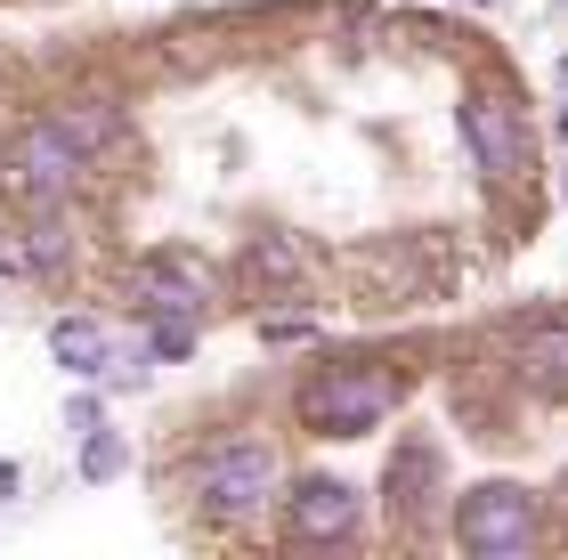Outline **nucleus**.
<instances>
[{
  "mask_svg": "<svg viewBox=\"0 0 568 560\" xmlns=\"http://www.w3.org/2000/svg\"><path fill=\"white\" fill-rule=\"evenodd\" d=\"M49 349H58V366L82 374V381H98L114 366V342H106V325H98V317H58V325H49Z\"/></svg>",
  "mask_w": 568,
  "mask_h": 560,
  "instance_id": "9b49d317",
  "label": "nucleus"
},
{
  "mask_svg": "<svg viewBox=\"0 0 568 560\" xmlns=\"http://www.w3.org/2000/svg\"><path fill=\"white\" fill-rule=\"evenodd\" d=\"M49 122H58V139L82 163H106V155H122V139H131V114H122L114 90H65L58 106H49Z\"/></svg>",
  "mask_w": 568,
  "mask_h": 560,
  "instance_id": "6e6552de",
  "label": "nucleus"
},
{
  "mask_svg": "<svg viewBox=\"0 0 568 560\" xmlns=\"http://www.w3.org/2000/svg\"><path fill=\"white\" fill-rule=\"evenodd\" d=\"M187 496L212 520H252V512H268V503H284V464H276L268 439H244V430H236V439H212L195 455Z\"/></svg>",
  "mask_w": 568,
  "mask_h": 560,
  "instance_id": "f03ea898",
  "label": "nucleus"
},
{
  "mask_svg": "<svg viewBox=\"0 0 568 560\" xmlns=\"http://www.w3.org/2000/svg\"><path fill=\"white\" fill-rule=\"evenodd\" d=\"M463 146H471V163L496 187L528 180V171H536V131H528L520 90H511V82H479L471 98H463Z\"/></svg>",
  "mask_w": 568,
  "mask_h": 560,
  "instance_id": "20e7f679",
  "label": "nucleus"
},
{
  "mask_svg": "<svg viewBox=\"0 0 568 560\" xmlns=\"http://www.w3.org/2000/svg\"><path fill=\"white\" fill-rule=\"evenodd\" d=\"M560 139H568V114H560Z\"/></svg>",
  "mask_w": 568,
  "mask_h": 560,
  "instance_id": "6ab92c4d",
  "label": "nucleus"
},
{
  "mask_svg": "<svg viewBox=\"0 0 568 560\" xmlns=\"http://www.w3.org/2000/svg\"><path fill=\"white\" fill-rule=\"evenodd\" d=\"M82 155L58 139V122H24L17 139H0V203H17V212H65L73 187H82Z\"/></svg>",
  "mask_w": 568,
  "mask_h": 560,
  "instance_id": "7ed1b4c3",
  "label": "nucleus"
},
{
  "mask_svg": "<svg viewBox=\"0 0 568 560\" xmlns=\"http://www.w3.org/2000/svg\"><path fill=\"white\" fill-rule=\"evenodd\" d=\"M438 496V447L430 439H406L390 455V503H430Z\"/></svg>",
  "mask_w": 568,
  "mask_h": 560,
  "instance_id": "ddd939ff",
  "label": "nucleus"
},
{
  "mask_svg": "<svg viewBox=\"0 0 568 560\" xmlns=\"http://www.w3.org/2000/svg\"><path fill=\"white\" fill-rule=\"evenodd\" d=\"M17 488H24V471H17V464H0V503H9Z\"/></svg>",
  "mask_w": 568,
  "mask_h": 560,
  "instance_id": "f3484780",
  "label": "nucleus"
},
{
  "mask_svg": "<svg viewBox=\"0 0 568 560\" xmlns=\"http://www.w3.org/2000/svg\"><path fill=\"white\" fill-rule=\"evenodd\" d=\"M17 268H24V252H17V244H0V276H17Z\"/></svg>",
  "mask_w": 568,
  "mask_h": 560,
  "instance_id": "a211bd4d",
  "label": "nucleus"
},
{
  "mask_svg": "<svg viewBox=\"0 0 568 560\" xmlns=\"http://www.w3.org/2000/svg\"><path fill=\"white\" fill-rule=\"evenodd\" d=\"M471 9H487V0H471Z\"/></svg>",
  "mask_w": 568,
  "mask_h": 560,
  "instance_id": "aec40b11",
  "label": "nucleus"
},
{
  "mask_svg": "<svg viewBox=\"0 0 568 560\" xmlns=\"http://www.w3.org/2000/svg\"><path fill=\"white\" fill-rule=\"evenodd\" d=\"M17 252H24V268L33 276H73V227H65V212H24V227H17Z\"/></svg>",
  "mask_w": 568,
  "mask_h": 560,
  "instance_id": "9d476101",
  "label": "nucleus"
},
{
  "mask_svg": "<svg viewBox=\"0 0 568 560\" xmlns=\"http://www.w3.org/2000/svg\"><path fill=\"white\" fill-rule=\"evenodd\" d=\"M366 537V503L349 479H293L284 488V544H357Z\"/></svg>",
  "mask_w": 568,
  "mask_h": 560,
  "instance_id": "0eeeda50",
  "label": "nucleus"
},
{
  "mask_svg": "<svg viewBox=\"0 0 568 560\" xmlns=\"http://www.w3.org/2000/svg\"><path fill=\"white\" fill-rule=\"evenodd\" d=\"M244 276H252L261 293H276V301L308 293V261H301V252L284 244V236H261V244H252V252H244Z\"/></svg>",
  "mask_w": 568,
  "mask_h": 560,
  "instance_id": "f8f14e48",
  "label": "nucleus"
},
{
  "mask_svg": "<svg viewBox=\"0 0 568 560\" xmlns=\"http://www.w3.org/2000/svg\"><path fill=\"white\" fill-rule=\"evenodd\" d=\"M122 464H131V439H114L106 422H98V430H82V479H90V488L122 479Z\"/></svg>",
  "mask_w": 568,
  "mask_h": 560,
  "instance_id": "2eb2a0df",
  "label": "nucleus"
},
{
  "mask_svg": "<svg viewBox=\"0 0 568 560\" xmlns=\"http://www.w3.org/2000/svg\"><path fill=\"white\" fill-rule=\"evenodd\" d=\"M65 430H73V439H82V430H98V398H90V390L65 398Z\"/></svg>",
  "mask_w": 568,
  "mask_h": 560,
  "instance_id": "dca6fc26",
  "label": "nucleus"
},
{
  "mask_svg": "<svg viewBox=\"0 0 568 560\" xmlns=\"http://www.w3.org/2000/svg\"><path fill=\"white\" fill-rule=\"evenodd\" d=\"M146 334H139V358L154 366V358H187V349L203 342V317H139Z\"/></svg>",
  "mask_w": 568,
  "mask_h": 560,
  "instance_id": "4468645a",
  "label": "nucleus"
},
{
  "mask_svg": "<svg viewBox=\"0 0 568 560\" xmlns=\"http://www.w3.org/2000/svg\"><path fill=\"white\" fill-rule=\"evenodd\" d=\"M406 398V374L382 366V358H342V366H317L293 390L301 422L317 430V439H366L374 422H390Z\"/></svg>",
  "mask_w": 568,
  "mask_h": 560,
  "instance_id": "f257e3e1",
  "label": "nucleus"
},
{
  "mask_svg": "<svg viewBox=\"0 0 568 560\" xmlns=\"http://www.w3.org/2000/svg\"><path fill=\"white\" fill-rule=\"evenodd\" d=\"M220 301V268L187 244H154L131 268V309L139 317H203Z\"/></svg>",
  "mask_w": 568,
  "mask_h": 560,
  "instance_id": "39448f33",
  "label": "nucleus"
},
{
  "mask_svg": "<svg viewBox=\"0 0 568 560\" xmlns=\"http://www.w3.org/2000/svg\"><path fill=\"white\" fill-rule=\"evenodd\" d=\"M511 349H520V374L545 381V390H568V317H536V325H504Z\"/></svg>",
  "mask_w": 568,
  "mask_h": 560,
  "instance_id": "1a4fd4ad",
  "label": "nucleus"
},
{
  "mask_svg": "<svg viewBox=\"0 0 568 560\" xmlns=\"http://www.w3.org/2000/svg\"><path fill=\"white\" fill-rule=\"evenodd\" d=\"M536 537H545V520H536L528 488H471L455 503V544L479 560H520L536 552Z\"/></svg>",
  "mask_w": 568,
  "mask_h": 560,
  "instance_id": "423d86ee",
  "label": "nucleus"
}]
</instances>
